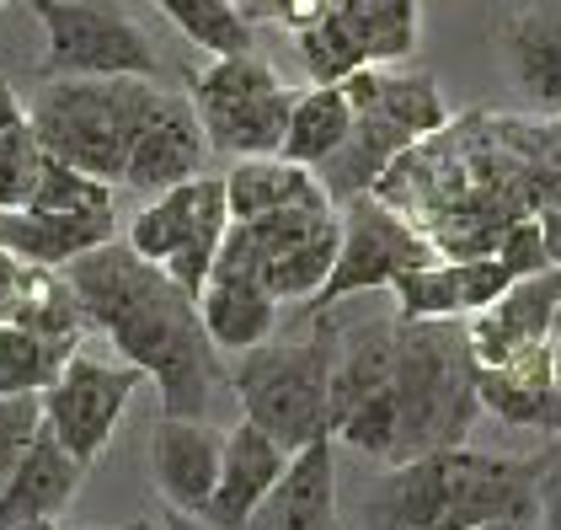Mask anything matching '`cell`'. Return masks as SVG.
<instances>
[{"instance_id": "f1b7e54d", "label": "cell", "mask_w": 561, "mask_h": 530, "mask_svg": "<svg viewBox=\"0 0 561 530\" xmlns=\"http://www.w3.org/2000/svg\"><path fill=\"white\" fill-rule=\"evenodd\" d=\"M65 364H70V349L48 343L16 322H0V397H44Z\"/></svg>"}, {"instance_id": "484cf974", "label": "cell", "mask_w": 561, "mask_h": 530, "mask_svg": "<svg viewBox=\"0 0 561 530\" xmlns=\"http://www.w3.org/2000/svg\"><path fill=\"white\" fill-rule=\"evenodd\" d=\"M44 172V145L33 129L27 102L0 76V210H22Z\"/></svg>"}, {"instance_id": "5b68a950", "label": "cell", "mask_w": 561, "mask_h": 530, "mask_svg": "<svg viewBox=\"0 0 561 530\" xmlns=\"http://www.w3.org/2000/svg\"><path fill=\"white\" fill-rule=\"evenodd\" d=\"M167 91L139 76H96V81H44L27 102L44 156L81 167L87 177L124 182L129 150Z\"/></svg>"}, {"instance_id": "f546056e", "label": "cell", "mask_w": 561, "mask_h": 530, "mask_svg": "<svg viewBox=\"0 0 561 530\" xmlns=\"http://www.w3.org/2000/svg\"><path fill=\"white\" fill-rule=\"evenodd\" d=\"M295 44H300V65L305 76H310V87H343L353 70H364L369 59H364V48L358 38L347 33L343 22L327 11V16H316L310 27L295 33Z\"/></svg>"}, {"instance_id": "3957f363", "label": "cell", "mask_w": 561, "mask_h": 530, "mask_svg": "<svg viewBox=\"0 0 561 530\" xmlns=\"http://www.w3.org/2000/svg\"><path fill=\"white\" fill-rule=\"evenodd\" d=\"M343 327L332 311H310V327L289 338H267L262 349L241 353L230 370V392L241 418L267 429L284 450H305L332 440V364H337Z\"/></svg>"}, {"instance_id": "d590c367", "label": "cell", "mask_w": 561, "mask_h": 530, "mask_svg": "<svg viewBox=\"0 0 561 530\" xmlns=\"http://www.w3.org/2000/svg\"><path fill=\"white\" fill-rule=\"evenodd\" d=\"M327 11H332V0H273V22H284L289 33L310 27V22L327 16Z\"/></svg>"}, {"instance_id": "7c38bea8", "label": "cell", "mask_w": 561, "mask_h": 530, "mask_svg": "<svg viewBox=\"0 0 561 530\" xmlns=\"http://www.w3.org/2000/svg\"><path fill=\"white\" fill-rule=\"evenodd\" d=\"M557 306H561V268L514 279V284H508L486 311L466 316L471 359L486 370V364H508L514 353L535 349V343H551Z\"/></svg>"}, {"instance_id": "74e56055", "label": "cell", "mask_w": 561, "mask_h": 530, "mask_svg": "<svg viewBox=\"0 0 561 530\" xmlns=\"http://www.w3.org/2000/svg\"><path fill=\"white\" fill-rule=\"evenodd\" d=\"M247 22H262V16H273V0H230Z\"/></svg>"}, {"instance_id": "ac0fdd59", "label": "cell", "mask_w": 561, "mask_h": 530, "mask_svg": "<svg viewBox=\"0 0 561 530\" xmlns=\"http://www.w3.org/2000/svg\"><path fill=\"white\" fill-rule=\"evenodd\" d=\"M118 241L113 210H81V215H54V210H0V247L33 268H65L96 247Z\"/></svg>"}, {"instance_id": "ffe728a7", "label": "cell", "mask_w": 561, "mask_h": 530, "mask_svg": "<svg viewBox=\"0 0 561 530\" xmlns=\"http://www.w3.org/2000/svg\"><path fill=\"white\" fill-rule=\"evenodd\" d=\"M225 204H230V221H262L278 210H337L332 193L321 188V177L300 161H284V156L236 161L225 172Z\"/></svg>"}, {"instance_id": "1f68e13d", "label": "cell", "mask_w": 561, "mask_h": 530, "mask_svg": "<svg viewBox=\"0 0 561 530\" xmlns=\"http://www.w3.org/2000/svg\"><path fill=\"white\" fill-rule=\"evenodd\" d=\"M44 429V397H0V487Z\"/></svg>"}, {"instance_id": "7a4b0ae2", "label": "cell", "mask_w": 561, "mask_h": 530, "mask_svg": "<svg viewBox=\"0 0 561 530\" xmlns=\"http://www.w3.org/2000/svg\"><path fill=\"white\" fill-rule=\"evenodd\" d=\"M486 520H535V455L449 444L401 461L364 498L358 530H476Z\"/></svg>"}, {"instance_id": "f35d334b", "label": "cell", "mask_w": 561, "mask_h": 530, "mask_svg": "<svg viewBox=\"0 0 561 530\" xmlns=\"http://www.w3.org/2000/svg\"><path fill=\"white\" fill-rule=\"evenodd\" d=\"M535 520H486V526H476V530H529Z\"/></svg>"}, {"instance_id": "8d00e7d4", "label": "cell", "mask_w": 561, "mask_h": 530, "mask_svg": "<svg viewBox=\"0 0 561 530\" xmlns=\"http://www.w3.org/2000/svg\"><path fill=\"white\" fill-rule=\"evenodd\" d=\"M16 284H22V258H11V252L0 247V322H5V311H11Z\"/></svg>"}, {"instance_id": "d6986e66", "label": "cell", "mask_w": 561, "mask_h": 530, "mask_svg": "<svg viewBox=\"0 0 561 530\" xmlns=\"http://www.w3.org/2000/svg\"><path fill=\"white\" fill-rule=\"evenodd\" d=\"M81 477H87V466L54 440L48 429H38V440L27 444V455L16 461V472L0 487V530H22V526H38V520H54V515L76 498Z\"/></svg>"}, {"instance_id": "d4e9b609", "label": "cell", "mask_w": 561, "mask_h": 530, "mask_svg": "<svg viewBox=\"0 0 561 530\" xmlns=\"http://www.w3.org/2000/svg\"><path fill=\"white\" fill-rule=\"evenodd\" d=\"M353 134V108H347L343 87H310L295 97V113H289V129H284V161H300V167H321L327 156H337Z\"/></svg>"}, {"instance_id": "30bf717a", "label": "cell", "mask_w": 561, "mask_h": 530, "mask_svg": "<svg viewBox=\"0 0 561 530\" xmlns=\"http://www.w3.org/2000/svg\"><path fill=\"white\" fill-rule=\"evenodd\" d=\"M139 370L134 364H107V359H91V353H70V364L59 370V381L44 392V429L65 444L81 466H96V455L113 444L129 397L139 392Z\"/></svg>"}, {"instance_id": "44dd1931", "label": "cell", "mask_w": 561, "mask_h": 530, "mask_svg": "<svg viewBox=\"0 0 561 530\" xmlns=\"http://www.w3.org/2000/svg\"><path fill=\"white\" fill-rule=\"evenodd\" d=\"M503 59L529 102L561 113V0H535L503 22Z\"/></svg>"}, {"instance_id": "6da1fadb", "label": "cell", "mask_w": 561, "mask_h": 530, "mask_svg": "<svg viewBox=\"0 0 561 530\" xmlns=\"http://www.w3.org/2000/svg\"><path fill=\"white\" fill-rule=\"evenodd\" d=\"M76 301L96 332L113 338L124 364L161 386L167 418H204L215 392L230 381L219 349L204 332L198 301L172 273L139 258L129 241H107L65 268Z\"/></svg>"}, {"instance_id": "e0dca14e", "label": "cell", "mask_w": 561, "mask_h": 530, "mask_svg": "<svg viewBox=\"0 0 561 530\" xmlns=\"http://www.w3.org/2000/svg\"><path fill=\"white\" fill-rule=\"evenodd\" d=\"M337 440H316L289 455V472L257 504L247 530H343L337 526Z\"/></svg>"}, {"instance_id": "83f0119b", "label": "cell", "mask_w": 561, "mask_h": 530, "mask_svg": "<svg viewBox=\"0 0 561 530\" xmlns=\"http://www.w3.org/2000/svg\"><path fill=\"white\" fill-rule=\"evenodd\" d=\"M167 22L193 48H204L209 59H230V54H252V22L230 5V0H150Z\"/></svg>"}, {"instance_id": "4fadbf2b", "label": "cell", "mask_w": 561, "mask_h": 530, "mask_svg": "<svg viewBox=\"0 0 561 530\" xmlns=\"http://www.w3.org/2000/svg\"><path fill=\"white\" fill-rule=\"evenodd\" d=\"M219 455H225V435L209 429L204 418H167L150 435V477L156 493L172 504V515L204 520L209 498L219 487Z\"/></svg>"}, {"instance_id": "2e32d148", "label": "cell", "mask_w": 561, "mask_h": 530, "mask_svg": "<svg viewBox=\"0 0 561 530\" xmlns=\"http://www.w3.org/2000/svg\"><path fill=\"white\" fill-rule=\"evenodd\" d=\"M476 397L481 407L524 435H561V392L551 381V343L514 353L508 364H476Z\"/></svg>"}, {"instance_id": "d6a6232c", "label": "cell", "mask_w": 561, "mask_h": 530, "mask_svg": "<svg viewBox=\"0 0 561 530\" xmlns=\"http://www.w3.org/2000/svg\"><path fill=\"white\" fill-rule=\"evenodd\" d=\"M535 204H540V230H546V247H551V263L561 268V129H551V145H546V161L535 167V182H529Z\"/></svg>"}, {"instance_id": "9c48e42d", "label": "cell", "mask_w": 561, "mask_h": 530, "mask_svg": "<svg viewBox=\"0 0 561 530\" xmlns=\"http://www.w3.org/2000/svg\"><path fill=\"white\" fill-rule=\"evenodd\" d=\"M428 263H438L433 236H423V230L407 221L396 204H386L380 193H358V199H347L343 204V247H337V268H332L327 290H321L305 311H332V306H343L347 295L390 290L396 273H407V268H428Z\"/></svg>"}, {"instance_id": "4dcf8cb0", "label": "cell", "mask_w": 561, "mask_h": 530, "mask_svg": "<svg viewBox=\"0 0 561 530\" xmlns=\"http://www.w3.org/2000/svg\"><path fill=\"white\" fill-rule=\"evenodd\" d=\"M22 210H54V215H81V210H113V182L102 177H87L81 167H65L44 156V172H38V188Z\"/></svg>"}, {"instance_id": "cb8c5ba5", "label": "cell", "mask_w": 561, "mask_h": 530, "mask_svg": "<svg viewBox=\"0 0 561 530\" xmlns=\"http://www.w3.org/2000/svg\"><path fill=\"white\" fill-rule=\"evenodd\" d=\"M332 16L358 38L369 65H407L423 44L417 0H332Z\"/></svg>"}, {"instance_id": "603a6c76", "label": "cell", "mask_w": 561, "mask_h": 530, "mask_svg": "<svg viewBox=\"0 0 561 530\" xmlns=\"http://www.w3.org/2000/svg\"><path fill=\"white\" fill-rule=\"evenodd\" d=\"M5 322H16V327H27V332H38V338H48V343H59L70 353L81 349V338L91 327L76 290H70V279L59 268H33V263H22V284L11 295Z\"/></svg>"}, {"instance_id": "b9f144b4", "label": "cell", "mask_w": 561, "mask_h": 530, "mask_svg": "<svg viewBox=\"0 0 561 530\" xmlns=\"http://www.w3.org/2000/svg\"><path fill=\"white\" fill-rule=\"evenodd\" d=\"M551 338H561V306H557V322H551Z\"/></svg>"}, {"instance_id": "ba28073f", "label": "cell", "mask_w": 561, "mask_h": 530, "mask_svg": "<svg viewBox=\"0 0 561 530\" xmlns=\"http://www.w3.org/2000/svg\"><path fill=\"white\" fill-rule=\"evenodd\" d=\"M230 230V204H225V177H193L156 193L129 221V247L139 258L161 263L176 284L198 301L209 273H215L219 241Z\"/></svg>"}, {"instance_id": "9a60e30c", "label": "cell", "mask_w": 561, "mask_h": 530, "mask_svg": "<svg viewBox=\"0 0 561 530\" xmlns=\"http://www.w3.org/2000/svg\"><path fill=\"white\" fill-rule=\"evenodd\" d=\"M289 455H295V450H284L267 429H257L252 418H241V424L225 435L219 487H215V498H209V509H204V526L247 530V520L257 515V504L273 493V483L289 472Z\"/></svg>"}, {"instance_id": "ab89813d", "label": "cell", "mask_w": 561, "mask_h": 530, "mask_svg": "<svg viewBox=\"0 0 561 530\" xmlns=\"http://www.w3.org/2000/svg\"><path fill=\"white\" fill-rule=\"evenodd\" d=\"M167 530H209V526H204V520H187V515H172Z\"/></svg>"}, {"instance_id": "8fae6325", "label": "cell", "mask_w": 561, "mask_h": 530, "mask_svg": "<svg viewBox=\"0 0 561 530\" xmlns=\"http://www.w3.org/2000/svg\"><path fill=\"white\" fill-rule=\"evenodd\" d=\"M508 284H514V268L497 252H481V258H455V263L438 258L428 268H407L390 279V295H396L401 322H466L492 306Z\"/></svg>"}, {"instance_id": "60d3db41", "label": "cell", "mask_w": 561, "mask_h": 530, "mask_svg": "<svg viewBox=\"0 0 561 530\" xmlns=\"http://www.w3.org/2000/svg\"><path fill=\"white\" fill-rule=\"evenodd\" d=\"M551 381H557V392H561V338H551Z\"/></svg>"}, {"instance_id": "5bb4252c", "label": "cell", "mask_w": 561, "mask_h": 530, "mask_svg": "<svg viewBox=\"0 0 561 530\" xmlns=\"http://www.w3.org/2000/svg\"><path fill=\"white\" fill-rule=\"evenodd\" d=\"M209 167V134L198 124L187 97H161V108L150 113V124L139 129L124 167V188L134 193H167L176 182H193Z\"/></svg>"}, {"instance_id": "52a82bcc", "label": "cell", "mask_w": 561, "mask_h": 530, "mask_svg": "<svg viewBox=\"0 0 561 530\" xmlns=\"http://www.w3.org/2000/svg\"><path fill=\"white\" fill-rule=\"evenodd\" d=\"M44 22L48 54L44 81H96V76H139L156 81L161 59L118 0H27Z\"/></svg>"}, {"instance_id": "e575fe53", "label": "cell", "mask_w": 561, "mask_h": 530, "mask_svg": "<svg viewBox=\"0 0 561 530\" xmlns=\"http://www.w3.org/2000/svg\"><path fill=\"white\" fill-rule=\"evenodd\" d=\"M535 520L540 530H561V435L535 455Z\"/></svg>"}, {"instance_id": "4316f807", "label": "cell", "mask_w": 561, "mask_h": 530, "mask_svg": "<svg viewBox=\"0 0 561 530\" xmlns=\"http://www.w3.org/2000/svg\"><path fill=\"white\" fill-rule=\"evenodd\" d=\"M337 247H343V215L327 225V230H316L310 241L278 252L273 263H262V290H267L278 306H310V301L327 290L332 268H337Z\"/></svg>"}, {"instance_id": "7402d4cb", "label": "cell", "mask_w": 561, "mask_h": 530, "mask_svg": "<svg viewBox=\"0 0 561 530\" xmlns=\"http://www.w3.org/2000/svg\"><path fill=\"white\" fill-rule=\"evenodd\" d=\"M198 316H204V332H209V343L219 353H252L278 332V301L252 273L215 268L204 295H198Z\"/></svg>"}, {"instance_id": "836d02e7", "label": "cell", "mask_w": 561, "mask_h": 530, "mask_svg": "<svg viewBox=\"0 0 561 530\" xmlns=\"http://www.w3.org/2000/svg\"><path fill=\"white\" fill-rule=\"evenodd\" d=\"M497 258L514 268V279L557 268V263H551V247H546V230H540V221H535V215H524V221H514L508 230H503V241H497Z\"/></svg>"}, {"instance_id": "7bdbcfd3", "label": "cell", "mask_w": 561, "mask_h": 530, "mask_svg": "<svg viewBox=\"0 0 561 530\" xmlns=\"http://www.w3.org/2000/svg\"><path fill=\"white\" fill-rule=\"evenodd\" d=\"M0 5H11V0H0Z\"/></svg>"}, {"instance_id": "8992f818", "label": "cell", "mask_w": 561, "mask_h": 530, "mask_svg": "<svg viewBox=\"0 0 561 530\" xmlns=\"http://www.w3.org/2000/svg\"><path fill=\"white\" fill-rule=\"evenodd\" d=\"M187 102L198 113V124L209 134V150L219 156H278L284 150V129L295 113V97L273 65L257 54H230V59H209L204 70L187 76Z\"/></svg>"}, {"instance_id": "277c9868", "label": "cell", "mask_w": 561, "mask_h": 530, "mask_svg": "<svg viewBox=\"0 0 561 530\" xmlns=\"http://www.w3.org/2000/svg\"><path fill=\"white\" fill-rule=\"evenodd\" d=\"M476 359L466 322H401L396 343V450L390 466L466 444L476 429Z\"/></svg>"}]
</instances>
